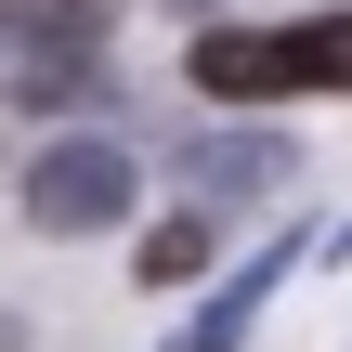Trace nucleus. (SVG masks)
Wrapping results in <instances>:
<instances>
[{
    "label": "nucleus",
    "mask_w": 352,
    "mask_h": 352,
    "mask_svg": "<svg viewBox=\"0 0 352 352\" xmlns=\"http://www.w3.org/2000/svg\"><path fill=\"white\" fill-rule=\"evenodd\" d=\"M104 91V52H65L39 26H0V104H91Z\"/></svg>",
    "instance_id": "nucleus-3"
},
{
    "label": "nucleus",
    "mask_w": 352,
    "mask_h": 352,
    "mask_svg": "<svg viewBox=\"0 0 352 352\" xmlns=\"http://www.w3.org/2000/svg\"><path fill=\"white\" fill-rule=\"evenodd\" d=\"M0 13H39V0H0Z\"/></svg>",
    "instance_id": "nucleus-8"
},
{
    "label": "nucleus",
    "mask_w": 352,
    "mask_h": 352,
    "mask_svg": "<svg viewBox=\"0 0 352 352\" xmlns=\"http://www.w3.org/2000/svg\"><path fill=\"white\" fill-rule=\"evenodd\" d=\"M183 78H196L209 104H274V91H287V39H274V26H209Z\"/></svg>",
    "instance_id": "nucleus-2"
},
{
    "label": "nucleus",
    "mask_w": 352,
    "mask_h": 352,
    "mask_svg": "<svg viewBox=\"0 0 352 352\" xmlns=\"http://www.w3.org/2000/svg\"><path fill=\"white\" fill-rule=\"evenodd\" d=\"M274 274H300V235H274V248H261V261H248V274H235V287L196 314V340H183V352H235V340H248V314L274 300Z\"/></svg>",
    "instance_id": "nucleus-5"
},
{
    "label": "nucleus",
    "mask_w": 352,
    "mask_h": 352,
    "mask_svg": "<svg viewBox=\"0 0 352 352\" xmlns=\"http://www.w3.org/2000/svg\"><path fill=\"white\" fill-rule=\"evenodd\" d=\"M183 170H196L209 196H261V183H287L300 157H287V131H209V144H196Z\"/></svg>",
    "instance_id": "nucleus-4"
},
{
    "label": "nucleus",
    "mask_w": 352,
    "mask_h": 352,
    "mask_svg": "<svg viewBox=\"0 0 352 352\" xmlns=\"http://www.w3.org/2000/svg\"><path fill=\"white\" fill-rule=\"evenodd\" d=\"M274 39H287V91H352V13H300Z\"/></svg>",
    "instance_id": "nucleus-6"
},
{
    "label": "nucleus",
    "mask_w": 352,
    "mask_h": 352,
    "mask_svg": "<svg viewBox=\"0 0 352 352\" xmlns=\"http://www.w3.org/2000/svg\"><path fill=\"white\" fill-rule=\"evenodd\" d=\"M131 196H144V170L104 131H65V144L26 157V222L39 235H104V222H131Z\"/></svg>",
    "instance_id": "nucleus-1"
},
{
    "label": "nucleus",
    "mask_w": 352,
    "mask_h": 352,
    "mask_svg": "<svg viewBox=\"0 0 352 352\" xmlns=\"http://www.w3.org/2000/svg\"><path fill=\"white\" fill-rule=\"evenodd\" d=\"M196 274H209V222H196V209H170V222L131 248V287H196Z\"/></svg>",
    "instance_id": "nucleus-7"
}]
</instances>
